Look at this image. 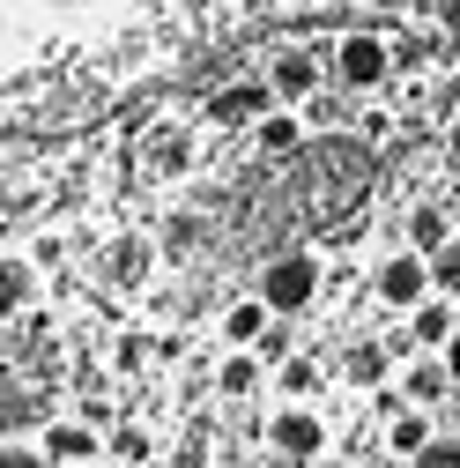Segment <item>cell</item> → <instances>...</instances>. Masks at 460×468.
Masks as SVG:
<instances>
[{
	"instance_id": "9",
	"label": "cell",
	"mask_w": 460,
	"mask_h": 468,
	"mask_svg": "<svg viewBox=\"0 0 460 468\" xmlns=\"http://www.w3.org/2000/svg\"><path fill=\"white\" fill-rule=\"evenodd\" d=\"M416 342H453V313L423 298V305L409 313V335H393V349H401V357H409V349H416Z\"/></svg>"
},
{
	"instance_id": "16",
	"label": "cell",
	"mask_w": 460,
	"mask_h": 468,
	"mask_svg": "<svg viewBox=\"0 0 460 468\" xmlns=\"http://www.w3.org/2000/svg\"><path fill=\"white\" fill-rule=\"evenodd\" d=\"M431 275H438V290L460 298V246H438V253H431Z\"/></svg>"
},
{
	"instance_id": "1",
	"label": "cell",
	"mask_w": 460,
	"mask_h": 468,
	"mask_svg": "<svg viewBox=\"0 0 460 468\" xmlns=\"http://www.w3.org/2000/svg\"><path fill=\"white\" fill-rule=\"evenodd\" d=\"M260 298H267L275 313H312V305L327 298V268H319V253H282V261L260 275Z\"/></svg>"
},
{
	"instance_id": "6",
	"label": "cell",
	"mask_w": 460,
	"mask_h": 468,
	"mask_svg": "<svg viewBox=\"0 0 460 468\" xmlns=\"http://www.w3.org/2000/svg\"><path fill=\"white\" fill-rule=\"evenodd\" d=\"M45 453L52 461H97V453H111V439H97L82 424H45Z\"/></svg>"
},
{
	"instance_id": "14",
	"label": "cell",
	"mask_w": 460,
	"mask_h": 468,
	"mask_svg": "<svg viewBox=\"0 0 460 468\" xmlns=\"http://www.w3.org/2000/svg\"><path fill=\"white\" fill-rule=\"evenodd\" d=\"M104 439H111V453H120V461H149V431H141V424H111Z\"/></svg>"
},
{
	"instance_id": "12",
	"label": "cell",
	"mask_w": 460,
	"mask_h": 468,
	"mask_svg": "<svg viewBox=\"0 0 460 468\" xmlns=\"http://www.w3.org/2000/svg\"><path fill=\"white\" fill-rule=\"evenodd\" d=\"M275 305L260 298V305H223V342H253L260 335V320H267Z\"/></svg>"
},
{
	"instance_id": "5",
	"label": "cell",
	"mask_w": 460,
	"mask_h": 468,
	"mask_svg": "<svg viewBox=\"0 0 460 468\" xmlns=\"http://www.w3.org/2000/svg\"><path fill=\"white\" fill-rule=\"evenodd\" d=\"M275 97H282L275 82H230V90L208 97V120H215V127H246V120H260Z\"/></svg>"
},
{
	"instance_id": "10",
	"label": "cell",
	"mask_w": 460,
	"mask_h": 468,
	"mask_svg": "<svg viewBox=\"0 0 460 468\" xmlns=\"http://www.w3.org/2000/svg\"><path fill=\"white\" fill-rule=\"evenodd\" d=\"M379 446H386V453H431V424L409 417V409H393L386 431H379Z\"/></svg>"
},
{
	"instance_id": "15",
	"label": "cell",
	"mask_w": 460,
	"mask_h": 468,
	"mask_svg": "<svg viewBox=\"0 0 460 468\" xmlns=\"http://www.w3.org/2000/svg\"><path fill=\"white\" fill-rule=\"evenodd\" d=\"M253 387H260V365L253 357H230L223 365V394H253Z\"/></svg>"
},
{
	"instance_id": "18",
	"label": "cell",
	"mask_w": 460,
	"mask_h": 468,
	"mask_svg": "<svg viewBox=\"0 0 460 468\" xmlns=\"http://www.w3.org/2000/svg\"><path fill=\"white\" fill-rule=\"evenodd\" d=\"M445 365H453V379H460V335H453V342H445Z\"/></svg>"
},
{
	"instance_id": "8",
	"label": "cell",
	"mask_w": 460,
	"mask_h": 468,
	"mask_svg": "<svg viewBox=\"0 0 460 468\" xmlns=\"http://www.w3.org/2000/svg\"><path fill=\"white\" fill-rule=\"evenodd\" d=\"M401 223H409V246H423V253H438L445 246V201H409V208H401Z\"/></svg>"
},
{
	"instance_id": "13",
	"label": "cell",
	"mask_w": 460,
	"mask_h": 468,
	"mask_svg": "<svg viewBox=\"0 0 460 468\" xmlns=\"http://www.w3.org/2000/svg\"><path fill=\"white\" fill-rule=\"evenodd\" d=\"M305 142V120H290V112H275V120H260V149L282 156V149H298Z\"/></svg>"
},
{
	"instance_id": "7",
	"label": "cell",
	"mask_w": 460,
	"mask_h": 468,
	"mask_svg": "<svg viewBox=\"0 0 460 468\" xmlns=\"http://www.w3.org/2000/svg\"><path fill=\"white\" fill-rule=\"evenodd\" d=\"M275 90L290 104H305L319 90V52H282V60H275Z\"/></svg>"
},
{
	"instance_id": "11",
	"label": "cell",
	"mask_w": 460,
	"mask_h": 468,
	"mask_svg": "<svg viewBox=\"0 0 460 468\" xmlns=\"http://www.w3.org/2000/svg\"><path fill=\"white\" fill-rule=\"evenodd\" d=\"M445 387H460L453 365H409V372H401V394H409V401H438Z\"/></svg>"
},
{
	"instance_id": "2",
	"label": "cell",
	"mask_w": 460,
	"mask_h": 468,
	"mask_svg": "<svg viewBox=\"0 0 460 468\" xmlns=\"http://www.w3.org/2000/svg\"><path fill=\"white\" fill-rule=\"evenodd\" d=\"M371 282H379V298H386L393 313H416V305L431 298V282H438V275H431V253H423V246H409V253L379 261V275H371Z\"/></svg>"
},
{
	"instance_id": "4",
	"label": "cell",
	"mask_w": 460,
	"mask_h": 468,
	"mask_svg": "<svg viewBox=\"0 0 460 468\" xmlns=\"http://www.w3.org/2000/svg\"><path fill=\"white\" fill-rule=\"evenodd\" d=\"M267 446H275V453L312 461V453H327V446H334V431H327V417H312V409H282V417H267Z\"/></svg>"
},
{
	"instance_id": "17",
	"label": "cell",
	"mask_w": 460,
	"mask_h": 468,
	"mask_svg": "<svg viewBox=\"0 0 460 468\" xmlns=\"http://www.w3.org/2000/svg\"><path fill=\"white\" fill-rule=\"evenodd\" d=\"M282 387H290V394H319V365H312V357L282 365Z\"/></svg>"
},
{
	"instance_id": "3",
	"label": "cell",
	"mask_w": 460,
	"mask_h": 468,
	"mask_svg": "<svg viewBox=\"0 0 460 468\" xmlns=\"http://www.w3.org/2000/svg\"><path fill=\"white\" fill-rule=\"evenodd\" d=\"M334 75L350 82V90H386L393 45H386V37H341V45H334Z\"/></svg>"
}]
</instances>
